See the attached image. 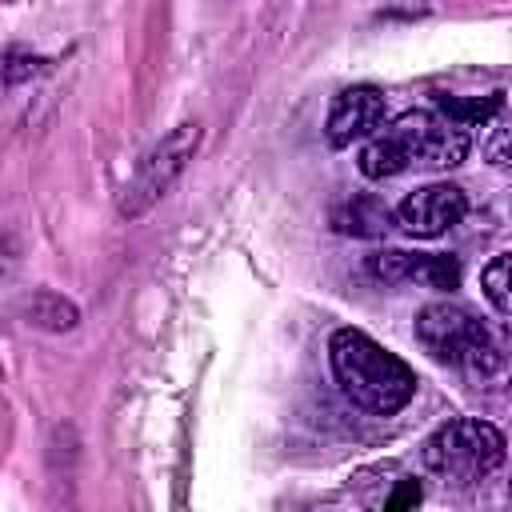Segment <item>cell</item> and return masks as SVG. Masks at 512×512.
<instances>
[{"mask_svg":"<svg viewBox=\"0 0 512 512\" xmlns=\"http://www.w3.org/2000/svg\"><path fill=\"white\" fill-rule=\"evenodd\" d=\"M196 144H200V124L196 120H188V124H176L168 136H160L144 156H140V164H136V172L128 176V184H124V192H120V204H116V212L124 216V220H136V216H144L172 184H176V176L184 172V164L192 160V152H196Z\"/></svg>","mask_w":512,"mask_h":512,"instance_id":"obj_5","label":"cell"},{"mask_svg":"<svg viewBox=\"0 0 512 512\" xmlns=\"http://www.w3.org/2000/svg\"><path fill=\"white\" fill-rule=\"evenodd\" d=\"M332 228L340 236H364V240H376L392 228V208L376 196H348L332 208Z\"/></svg>","mask_w":512,"mask_h":512,"instance_id":"obj_9","label":"cell"},{"mask_svg":"<svg viewBox=\"0 0 512 512\" xmlns=\"http://www.w3.org/2000/svg\"><path fill=\"white\" fill-rule=\"evenodd\" d=\"M432 108L444 112L448 120L472 128V124H488L492 116H500V108H504V92H492V96H436Z\"/></svg>","mask_w":512,"mask_h":512,"instance_id":"obj_11","label":"cell"},{"mask_svg":"<svg viewBox=\"0 0 512 512\" xmlns=\"http://www.w3.org/2000/svg\"><path fill=\"white\" fill-rule=\"evenodd\" d=\"M20 308H24V320H28V324L48 328V332H68V328H76V320H80L76 304L64 300V296H56V292H32Z\"/></svg>","mask_w":512,"mask_h":512,"instance_id":"obj_10","label":"cell"},{"mask_svg":"<svg viewBox=\"0 0 512 512\" xmlns=\"http://www.w3.org/2000/svg\"><path fill=\"white\" fill-rule=\"evenodd\" d=\"M380 128L392 136L404 168H456L472 148L468 128L436 108H408Z\"/></svg>","mask_w":512,"mask_h":512,"instance_id":"obj_4","label":"cell"},{"mask_svg":"<svg viewBox=\"0 0 512 512\" xmlns=\"http://www.w3.org/2000/svg\"><path fill=\"white\" fill-rule=\"evenodd\" d=\"M464 212H468L464 188H456V184H424V188L408 192L396 204L392 220H396L400 232H408L416 240H436L448 228H456L464 220Z\"/></svg>","mask_w":512,"mask_h":512,"instance_id":"obj_6","label":"cell"},{"mask_svg":"<svg viewBox=\"0 0 512 512\" xmlns=\"http://www.w3.org/2000/svg\"><path fill=\"white\" fill-rule=\"evenodd\" d=\"M328 364L340 392L372 416H396L416 396V372L360 328H336L328 336Z\"/></svg>","mask_w":512,"mask_h":512,"instance_id":"obj_1","label":"cell"},{"mask_svg":"<svg viewBox=\"0 0 512 512\" xmlns=\"http://www.w3.org/2000/svg\"><path fill=\"white\" fill-rule=\"evenodd\" d=\"M416 340L432 360L472 376H488L504 364L500 344L492 340L484 320L452 300H436L416 312Z\"/></svg>","mask_w":512,"mask_h":512,"instance_id":"obj_3","label":"cell"},{"mask_svg":"<svg viewBox=\"0 0 512 512\" xmlns=\"http://www.w3.org/2000/svg\"><path fill=\"white\" fill-rule=\"evenodd\" d=\"M420 484H416V476H400V492L396 496H388L384 500V508H408V504H420Z\"/></svg>","mask_w":512,"mask_h":512,"instance_id":"obj_13","label":"cell"},{"mask_svg":"<svg viewBox=\"0 0 512 512\" xmlns=\"http://www.w3.org/2000/svg\"><path fill=\"white\" fill-rule=\"evenodd\" d=\"M368 272L384 284H424L436 292H452L460 288V264L456 256H440V252H400V248H384L368 256Z\"/></svg>","mask_w":512,"mask_h":512,"instance_id":"obj_7","label":"cell"},{"mask_svg":"<svg viewBox=\"0 0 512 512\" xmlns=\"http://www.w3.org/2000/svg\"><path fill=\"white\" fill-rule=\"evenodd\" d=\"M384 92L376 84H352L344 88L332 108H328V120H324V136L332 148H352L356 140L372 136L380 124H384Z\"/></svg>","mask_w":512,"mask_h":512,"instance_id":"obj_8","label":"cell"},{"mask_svg":"<svg viewBox=\"0 0 512 512\" xmlns=\"http://www.w3.org/2000/svg\"><path fill=\"white\" fill-rule=\"evenodd\" d=\"M504 432L480 416L444 420L420 444V464L444 484H480L504 464Z\"/></svg>","mask_w":512,"mask_h":512,"instance_id":"obj_2","label":"cell"},{"mask_svg":"<svg viewBox=\"0 0 512 512\" xmlns=\"http://www.w3.org/2000/svg\"><path fill=\"white\" fill-rule=\"evenodd\" d=\"M480 288H484L492 312H496L500 320H508V312H512V300H508V252H496V256L480 268Z\"/></svg>","mask_w":512,"mask_h":512,"instance_id":"obj_12","label":"cell"}]
</instances>
